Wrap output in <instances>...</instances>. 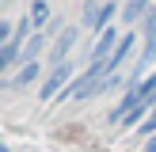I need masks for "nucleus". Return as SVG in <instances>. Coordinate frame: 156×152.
Listing matches in <instances>:
<instances>
[{
	"label": "nucleus",
	"instance_id": "1",
	"mask_svg": "<svg viewBox=\"0 0 156 152\" xmlns=\"http://www.w3.org/2000/svg\"><path fill=\"white\" fill-rule=\"evenodd\" d=\"M114 12H118V4H114V0H103V4H88V8H84V27H88L91 34H103V30L111 27Z\"/></svg>",
	"mask_w": 156,
	"mask_h": 152
},
{
	"label": "nucleus",
	"instance_id": "2",
	"mask_svg": "<svg viewBox=\"0 0 156 152\" xmlns=\"http://www.w3.org/2000/svg\"><path fill=\"white\" fill-rule=\"evenodd\" d=\"M133 50H137V30H122V42L114 46V53L107 57V76H118L122 65L133 57Z\"/></svg>",
	"mask_w": 156,
	"mask_h": 152
},
{
	"label": "nucleus",
	"instance_id": "3",
	"mask_svg": "<svg viewBox=\"0 0 156 152\" xmlns=\"http://www.w3.org/2000/svg\"><path fill=\"white\" fill-rule=\"evenodd\" d=\"M69 76H73V65H69V61H65V65H53L50 76L42 80V88H38V95H42V99H57L61 91H65V84H73Z\"/></svg>",
	"mask_w": 156,
	"mask_h": 152
},
{
	"label": "nucleus",
	"instance_id": "4",
	"mask_svg": "<svg viewBox=\"0 0 156 152\" xmlns=\"http://www.w3.org/2000/svg\"><path fill=\"white\" fill-rule=\"evenodd\" d=\"M122 42V34H118V27H107L103 34L95 38V46H91V61H107L114 53V46Z\"/></svg>",
	"mask_w": 156,
	"mask_h": 152
},
{
	"label": "nucleus",
	"instance_id": "5",
	"mask_svg": "<svg viewBox=\"0 0 156 152\" xmlns=\"http://www.w3.org/2000/svg\"><path fill=\"white\" fill-rule=\"evenodd\" d=\"M73 46H76V27H69L65 34L53 42V50H50V65H65L69 53H73Z\"/></svg>",
	"mask_w": 156,
	"mask_h": 152
},
{
	"label": "nucleus",
	"instance_id": "6",
	"mask_svg": "<svg viewBox=\"0 0 156 152\" xmlns=\"http://www.w3.org/2000/svg\"><path fill=\"white\" fill-rule=\"evenodd\" d=\"M38 72H42V61H23V68L15 76H8V84H12V88H30V84L38 80Z\"/></svg>",
	"mask_w": 156,
	"mask_h": 152
},
{
	"label": "nucleus",
	"instance_id": "7",
	"mask_svg": "<svg viewBox=\"0 0 156 152\" xmlns=\"http://www.w3.org/2000/svg\"><path fill=\"white\" fill-rule=\"evenodd\" d=\"M50 15H53L50 0H30V8H27V19H30V27H34V30H42L46 23H50Z\"/></svg>",
	"mask_w": 156,
	"mask_h": 152
},
{
	"label": "nucleus",
	"instance_id": "8",
	"mask_svg": "<svg viewBox=\"0 0 156 152\" xmlns=\"http://www.w3.org/2000/svg\"><path fill=\"white\" fill-rule=\"evenodd\" d=\"M145 8H149V0H129L126 12H122V23H137V19L145 15Z\"/></svg>",
	"mask_w": 156,
	"mask_h": 152
},
{
	"label": "nucleus",
	"instance_id": "9",
	"mask_svg": "<svg viewBox=\"0 0 156 152\" xmlns=\"http://www.w3.org/2000/svg\"><path fill=\"white\" fill-rule=\"evenodd\" d=\"M137 133H141V137H152V133H156V110L141 122V126H137Z\"/></svg>",
	"mask_w": 156,
	"mask_h": 152
},
{
	"label": "nucleus",
	"instance_id": "10",
	"mask_svg": "<svg viewBox=\"0 0 156 152\" xmlns=\"http://www.w3.org/2000/svg\"><path fill=\"white\" fill-rule=\"evenodd\" d=\"M145 152H156V133H152V141H149V148H145Z\"/></svg>",
	"mask_w": 156,
	"mask_h": 152
},
{
	"label": "nucleus",
	"instance_id": "11",
	"mask_svg": "<svg viewBox=\"0 0 156 152\" xmlns=\"http://www.w3.org/2000/svg\"><path fill=\"white\" fill-rule=\"evenodd\" d=\"M152 15H156V12H152Z\"/></svg>",
	"mask_w": 156,
	"mask_h": 152
}]
</instances>
